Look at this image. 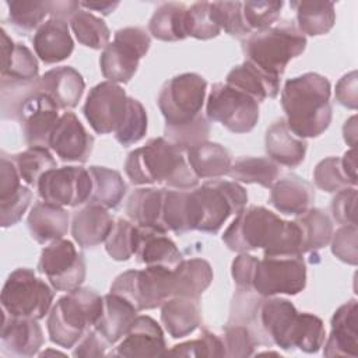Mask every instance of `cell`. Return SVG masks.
Instances as JSON below:
<instances>
[{
    "label": "cell",
    "mask_w": 358,
    "mask_h": 358,
    "mask_svg": "<svg viewBox=\"0 0 358 358\" xmlns=\"http://www.w3.org/2000/svg\"><path fill=\"white\" fill-rule=\"evenodd\" d=\"M323 355L351 358L358 355V303L355 299L347 301L334 312Z\"/></svg>",
    "instance_id": "44dd1931"
},
{
    "label": "cell",
    "mask_w": 358,
    "mask_h": 358,
    "mask_svg": "<svg viewBox=\"0 0 358 358\" xmlns=\"http://www.w3.org/2000/svg\"><path fill=\"white\" fill-rule=\"evenodd\" d=\"M187 162L199 179H218L228 175L231 152L218 143L204 141L186 151Z\"/></svg>",
    "instance_id": "836d02e7"
},
{
    "label": "cell",
    "mask_w": 358,
    "mask_h": 358,
    "mask_svg": "<svg viewBox=\"0 0 358 358\" xmlns=\"http://www.w3.org/2000/svg\"><path fill=\"white\" fill-rule=\"evenodd\" d=\"M41 92L49 95L59 109H71L78 105L85 83L83 76L70 66L50 69L39 77Z\"/></svg>",
    "instance_id": "d4e9b609"
},
{
    "label": "cell",
    "mask_w": 358,
    "mask_h": 358,
    "mask_svg": "<svg viewBox=\"0 0 358 358\" xmlns=\"http://www.w3.org/2000/svg\"><path fill=\"white\" fill-rule=\"evenodd\" d=\"M138 310L123 296L109 292L103 295V306L94 329L110 344L117 343L133 324Z\"/></svg>",
    "instance_id": "4316f807"
},
{
    "label": "cell",
    "mask_w": 358,
    "mask_h": 358,
    "mask_svg": "<svg viewBox=\"0 0 358 358\" xmlns=\"http://www.w3.org/2000/svg\"><path fill=\"white\" fill-rule=\"evenodd\" d=\"M41 91L39 77L28 81H8L0 80L1 94V117L17 119V113L22 102L32 94Z\"/></svg>",
    "instance_id": "7dc6e473"
},
{
    "label": "cell",
    "mask_w": 358,
    "mask_h": 358,
    "mask_svg": "<svg viewBox=\"0 0 358 358\" xmlns=\"http://www.w3.org/2000/svg\"><path fill=\"white\" fill-rule=\"evenodd\" d=\"M70 27L77 41L91 49H105L109 43L110 31L105 21L91 11L78 10L70 20Z\"/></svg>",
    "instance_id": "b9f144b4"
},
{
    "label": "cell",
    "mask_w": 358,
    "mask_h": 358,
    "mask_svg": "<svg viewBox=\"0 0 358 358\" xmlns=\"http://www.w3.org/2000/svg\"><path fill=\"white\" fill-rule=\"evenodd\" d=\"M129 96L115 83L102 81L87 95L83 112L92 130L98 134L115 133L126 119Z\"/></svg>",
    "instance_id": "2e32d148"
},
{
    "label": "cell",
    "mask_w": 358,
    "mask_h": 358,
    "mask_svg": "<svg viewBox=\"0 0 358 358\" xmlns=\"http://www.w3.org/2000/svg\"><path fill=\"white\" fill-rule=\"evenodd\" d=\"M187 36L207 41L220 35L221 28L214 20L210 1H197L187 7Z\"/></svg>",
    "instance_id": "f907efd6"
},
{
    "label": "cell",
    "mask_w": 358,
    "mask_h": 358,
    "mask_svg": "<svg viewBox=\"0 0 358 358\" xmlns=\"http://www.w3.org/2000/svg\"><path fill=\"white\" fill-rule=\"evenodd\" d=\"M315 185L327 193H337L345 187H355L357 185L345 173L341 158L327 157L322 159L313 171Z\"/></svg>",
    "instance_id": "c3c4849f"
},
{
    "label": "cell",
    "mask_w": 358,
    "mask_h": 358,
    "mask_svg": "<svg viewBox=\"0 0 358 358\" xmlns=\"http://www.w3.org/2000/svg\"><path fill=\"white\" fill-rule=\"evenodd\" d=\"M92 179V193L87 204H98L108 210L119 207L127 192L122 175L105 166L92 165L88 168Z\"/></svg>",
    "instance_id": "8d00e7d4"
},
{
    "label": "cell",
    "mask_w": 358,
    "mask_h": 358,
    "mask_svg": "<svg viewBox=\"0 0 358 358\" xmlns=\"http://www.w3.org/2000/svg\"><path fill=\"white\" fill-rule=\"evenodd\" d=\"M140 234V227L133 221L119 218L105 241L106 253L116 262L129 260L137 252Z\"/></svg>",
    "instance_id": "7bdbcfd3"
},
{
    "label": "cell",
    "mask_w": 358,
    "mask_h": 358,
    "mask_svg": "<svg viewBox=\"0 0 358 358\" xmlns=\"http://www.w3.org/2000/svg\"><path fill=\"white\" fill-rule=\"evenodd\" d=\"M282 1H243L242 17L249 34L263 31L278 20Z\"/></svg>",
    "instance_id": "816d5d0a"
},
{
    "label": "cell",
    "mask_w": 358,
    "mask_h": 358,
    "mask_svg": "<svg viewBox=\"0 0 358 358\" xmlns=\"http://www.w3.org/2000/svg\"><path fill=\"white\" fill-rule=\"evenodd\" d=\"M355 122H357V116H351L343 127L344 140H345V143H348V145H351V148L355 147V140H357V123Z\"/></svg>",
    "instance_id": "03108f58"
},
{
    "label": "cell",
    "mask_w": 358,
    "mask_h": 358,
    "mask_svg": "<svg viewBox=\"0 0 358 358\" xmlns=\"http://www.w3.org/2000/svg\"><path fill=\"white\" fill-rule=\"evenodd\" d=\"M94 137L73 112H64L50 136L49 148L66 162H85L92 151Z\"/></svg>",
    "instance_id": "ac0fdd59"
},
{
    "label": "cell",
    "mask_w": 358,
    "mask_h": 358,
    "mask_svg": "<svg viewBox=\"0 0 358 358\" xmlns=\"http://www.w3.org/2000/svg\"><path fill=\"white\" fill-rule=\"evenodd\" d=\"M301 232L302 253L319 250L330 243L333 235V222L320 208H309L295 218Z\"/></svg>",
    "instance_id": "f35d334b"
},
{
    "label": "cell",
    "mask_w": 358,
    "mask_h": 358,
    "mask_svg": "<svg viewBox=\"0 0 358 358\" xmlns=\"http://www.w3.org/2000/svg\"><path fill=\"white\" fill-rule=\"evenodd\" d=\"M164 133L168 141L186 152L189 148L207 141L210 136V123L207 117L200 113L193 120L183 124H165Z\"/></svg>",
    "instance_id": "bcb514c9"
},
{
    "label": "cell",
    "mask_w": 358,
    "mask_h": 358,
    "mask_svg": "<svg viewBox=\"0 0 358 358\" xmlns=\"http://www.w3.org/2000/svg\"><path fill=\"white\" fill-rule=\"evenodd\" d=\"M147 133V112L141 102L129 96V109L124 122L113 133L119 144L127 147L138 143Z\"/></svg>",
    "instance_id": "f5cc1de1"
},
{
    "label": "cell",
    "mask_w": 358,
    "mask_h": 358,
    "mask_svg": "<svg viewBox=\"0 0 358 358\" xmlns=\"http://www.w3.org/2000/svg\"><path fill=\"white\" fill-rule=\"evenodd\" d=\"M36 190L45 203L77 207L88 203L92 193V179L90 171L83 166H56L41 176Z\"/></svg>",
    "instance_id": "9a60e30c"
},
{
    "label": "cell",
    "mask_w": 358,
    "mask_h": 358,
    "mask_svg": "<svg viewBox=\"0 0 358 358\" xmlns=\"http://www.w3.org/2000/svg\"><path fill=\"white\" fill-rule=\"evenodd\" d=\"M124 172L133 185H165L171 189H193L199 178L192 171L186 152L165 137H154L129 152Z\"/></svg>",
    "instance_id": "277c9868"
},
{
    "label": "cell",
    "mask_w": 358,
    "mask_h": 358,
    "mask_svg": "<svg viewBox=\"0 0 358 358\" xmlns=\"http://www.w3.org/2000/svg\"><path fill=\"white\" fill-rule=\"evenodd\" d=\"M115 225L108 208L87 204L73 214L71 235L81 248H95L106 241Z\"/></svg>",
    "instance_id": "cb8c5ba5"
},
{
    "label": "cell",
    "mask_w": 358,
    "mask_h": 358,
    "mask_svg": "<svg viewBox=\"0 0 358 358\" xmlns=\"http://www.w3.org/2000/svg\"><path fill=\"white\" fill-rule=\"evenodd\" d=\"M173 296L200 298L213 281L211 264L200 257L182 260L173 270Z\"/></svg>",
    "instance_id": "e575fe53"
},
{
    "label": "cell",
    "mask_w": 358,
    "mask_h": 358,
    "mask_svg": "<svg viewBox=\"0 0 358 358\" xmlns=\"http://www.w3.org/2000/svg\"><path fill=\"white\" fill-rule=\"evenodd\" d=\"M227 323L246 326L257 345H277L281 350L295 348L317 352L326 340L320 317L298 312L285 298L262 296L255 291L236 288Z\"/></svg>",
    "instance_id": "6da1fadb"
},
{
    "label": "cell",
    "mask_w": 358,
    "mask_h": 358,
    "mask_svg": "<svg viewBox=\"0 0 358 358\" xmlns=\"http://www.w3.org/2000/svg\"><path fill=\"white\" fill-rule=\"evenodd\" d=\"M187 192L189 189H165L162 220L168 232L172 231L178 235H182L192 231L189 220Z\"/></svg>",
    "instance_id": "f6af8a7d"
},
{
    "label": "cell",
    "mask_w": 358,
    "mask_h": 358,
    "mask_svg": "<svg viewBox=\"0 0 358 358\" xmlns=\"http://www.w3.org/2000/svg\"><path fill=\"white\" fill-rule=\"evenodd\" d=\"M32 45L35 55L46 64L66 60L74 50L69 22L50 17L35 31Z\"/></svg>",
    "instance_id": "7402d4cb"
},
{
    "label": "cell",
    "mask_w": 358,
    "mask_h": 358,
    "mask_svg": "<svg viewBox=\"0 0 358 358\" xmlns=\"http://www.w3.org/2000/svg\"><path fill=\"white\" fill-rule=\"evenodd\" d=\"M53 287L36 277L31 268L11 271L1 289V308L10 316L39 320L49 313L55 298Z\"/></svg>",
    "instance_id": "ba28073f"
},
{
    "label": "cell",
    "mask_w": 358,
    "mask_h": 358,
    "mask_svg": "<svg viewBox=\"0 0 358 358\" xmlns=\"http://www.w3.org/2000/svg\"><path fill=\"white\" fill-rule=\"evenodd\" d=\"M11 159L21 180L28 186L35 187L45 172L57 166L56 159L46 147H28L22 152L11 155Z\"/></svg>",
    "instance_id": "60d3db41"
},
{
    "label": "cell",
    "mask_w": 358,
    "mask_h": 358,
    "mask_svg": "<svg viewBox=\"0 0 358 358\" xmlns=\"http://www.w3.org/2000/svg\"><path fill=\"white\" fill-rule=\"evenodd\" d=\"M140 242L134 255L138 263L173 270L183 260L180 250L165 232L143 227H140Z\"/></svg>",
    "instance_id": "1f68e13d"
},
{
    "label": "cell",
    "mask_w": 358,
    "mask_h": 358,
    "mask_svg": "<svg viewBox=\"0 0 358 358\" xmlns=\"http://www.w3.org/2000/svg\"><path fill=\"white\" fill-rule=\"evenodd\" d=\"M306 48V36L292 21L274 24L242 41L246 60L281 78L287 64Z\"/></svg>",
    "instance_id": "52a82bcc"
},
{
    "label": "cell",
    "mask_w": 358,
    "mask_h": 358,
    "mask_svg": "<svg viewBox=\"0 0 358 358\" xmlns=\"http://www.w3.org/2000/svg\"><path fill=\"white\" fill-rule=\"evenodd\" d=\"M331 87L317 73H305L285 81L281 91V106L289 130L301 137H319L331 122Z\"/></svg>",
    "instance_id": "3957f363"
},
{
    "label": "cell",
    "mask_w": 358,
    "mask_h": 358,
    "mask_svg": "<svg viewBox=\"0 0 358 358\" xmlns=\"http://www.w3.org/2000/svg\"><path fill=\"white\" fill-rule=\"evenodd\" d=\"M207 119L232 133H249L259 120V102L225 83H215L207 99Z\"/></svg>",
    "instance_id": "4fadbf2b"
},
{
    "label": "cell",
    "mask_w": 358,
    "mask_h": 358,
    "mask_svg": "<svg viewBox=\"0 0 358 358\" xmlns=\"http://www.w3.org/2000/svg\"><path fill=\"white\" fill-rule=\"evenodd\" d=\"M161 322L172 338H182L192 334L201 323L199 298H168L161 305Z\"/></svg>",
    "instance_id": "83f0119b"
},
{
    "label": "cell",
    "mask_w": 358,
    "mask_h": 358,
    "mask_svg": "<svg viewBox=\"0 0 358 358\" xmlns=\"http://www.w3.org/2000/svg\"><path fill=\"white\" fill-rule=\"evenodd\" d=\"M109 292L126 298L138 312L155 309L173 296V274L159 266L127 270L113 280Z\"/></svg>",
    "instance_id": "9c48e42d"
},
{
    "label": "cell",
    "mask_w": 358,
    "mask_h": 358,
    "mask_svg": "<svg viewBox=\"0 0 358 358\" xmlns=\"http://www.w3.org/2000/svg\"><path fill=\"white\" fill-rule=\"evenodd\" d=\"M355 201H357V189L355 187H345V189L337 192L331 200L333 218L341 225L357 224Z\"/></svg>",
    "instance_id": "680465c9"
},
{
    "label": "cell",
    "mask_w": 358,
    "mask_h": 358,
    "mask_svg": "<svg viewBox=\"0 0 358 358\" xmlns=\"http://www.w3.org/2000/svg\"><path fill=\"white\" fill-rule=\"evenodd\" d=\"M280 80L274 77L249 60L235 66L225 78V84L238 88L257 102H263L267 98H275L280 92Z\"/></svg>",
    "instance_id": "4dcf8cb0"
},
{
    "label": "cell",
    "mask_w": 358,
    "mask_h": 358,
    "mask_svg": "<svg viewBox=\"0 0 358 358\" xmlns=\"http://www.w3.org/2000/svg\"><path fill=\"white\" fill-rule=\"evenodd\" d=\"M166 341L161 326L147 315H137L124 338L109 357H162Z\"/></svg>",
    "instance_id": "d6986e66"
},
{
    "label": "cell",
    "mask_w": 358,
    "mask_h": 358,
    "mask_svg": "<svg viewBox=\"0 0 358 358\" xmlns=\"http://www.w3.org/2000/svg\"><path fill=\"white\" fill-rule=\"evenodd\" d=\"M48 354H52V355H64L63 352H59V351H50V350H49V351H45V352H41L39 355H41V357H43V355H48Z\"/></svg>",
    "instance_id": "003e7915"
},
{
    "label": "cell",
    "mask_w": 358,
    "mask_h": 358,
    "mask_svg": "<svg viewBox=\"0 0 358 358\" xmlns=\"http://www.w3.org/2000/svg\"><path fill=\"white\" fill-rule=\"evenodd\" d=\"M222 343L225 348V357L245 358L253 355L257 343L246 326L227 323L224 327Z\"/></svg>",
    "instance_id": "11a10c76"
},
{
    "label": "cell",
    "mask_w": 358,
    "mask_h": 358,
    "mask_svg": "<svg viewBox=\"0 0 358 358\" xmlns=\"http://www.w3.org/2000/svg\"><path fill=\"white\" fill-rule=\"evenodd\" d=\"M151 38L140 27H126L115 32L113 42L102 50L99 66L102 76L115 84L129 83L137 71L138 62L148 52Z\"/></svg>",
    "instance_id": "30bf717a"
},
{
    "label": "cell",
    "mask_w": 358,
    "mask_h": 358,
    "mask_svg": "<svg viewBox=\"0 0 358 358\" xmlns=\"http://www.w3.org/2000/svg\"><path fill=\"white\" fill-rule=\"evenodd\" d=\"M256 262H257V257L253 255H248V253H239L234 259L231 273H232V278L236 284V288L250 291V284H252V277H253Z\"/></svg>",
    "instance_id": "94428289"
},
{
    "label": "cell",
    "mask_w": 358,
    "mask_h": 358,
    "mask_svg": "<svg viewBox=\"0 0 358 358\" xmlns=\"http://www.w3.org/2000/svg\"><path fill=\"white\" fill-rule=\"evenodd\" d=\"M211 11L218 27L231 36L246 39L250 35L243 22L241 1H214Z\"/></svg>",
    "instance_id": "db71d44e"
},
{
    "label": "cell",
    "mask_w": 358,
    "mask_h": 358,
    "mask_svg": "<svg viewBox=\"0 0 358 358\" xmlns=\"http://www.w3.org/2000/svg\"><path fill=\"white\" fill-rule=\"evenodd\" d=\"M1 32V78L8 81H28L38 78V60L22 43H15L6 32Z\"/></svg>",
    "instance_id": "d6a6232c"
},
{
    "label": "cell",
    "mask_w": 358,
    "mask_h": 358,
    "mask_svg": "<svg viewBox=\"0 0 358 358\" xmlns=\"http://www.w3.org/2000/svg\"><path fill=\"white\" fill-rule=\"evenodd\" d=\"M165 189L140 187L136 189L127 199L126 214L130 221L143 228H151L168 234L162 213H164Z\"/></svg>",
    "instance_id": "f1b7e54d"
},
{
    "label": "cell",
    "mask_w": 358,
    "mask_h": 358,
    "mask_svg": "<svg viewBox=\"0 0 358 358\" xmlns=\"http://www.w3.org/2000/svg\"><path fill=\"white\" fill-rule=\"evenodd\" d=\"M306 287V264L298 256H264L257 259L250 291L262 296L296 295Z\"/></svg>",
    "instance_id": "7c38bea8"
},
{
    "label": "cell",
    "mask_w": 358,
    "mask_h": 358,
    "mask_svg": "<svg viewBox=\"0 0 358 358\" xmlns=\"http://www.w3.org/2000/svg\"><path fill=\"white\" fill-rule=\"evenodd\" d=\"M59 117V106L55 101L38 91L22 102L15 120L20 122L24 140L29 147L49 148L50 136Z\"/></svg>",
    "instance_id": "e0dca14e"
},
{
    "label": "cell",
    "mask_w": 358,
    "mask_h": 358,
    "mask_svg": "<svg viewBox=\"0 0 358 358\" xmlns=\"http://www.w3.org/2000/svg\"><path fill=\"white\" fill-rule=\"evenodd\" d=\"M27 225L38 243H50L64 238L70 225V215L64 207L38 201L29 211Z\"/></svg>",
    "instance_id": "f546056e"
},
{
    "label": "cell",
    "mask_w": 358,
    "mask_h": 358,
    "mask_svg": "<svg viewBox=\"0 0 358 358\" xmlns=\"http://www.w3.org/2000/svg\"><path fill=\"white\" fill-rule=\"evenodd\" d=\"M165 355L173 357H225L222 337L204 329L196 340L185 341L166 350Z\"/></svg>",
    "instance_id": "681fc988"
},
{
    "label": "cell",
    "mask_w": 358,
    "mask_h": 358,
    "mask_svg": "<svg viewBox=\"0 0 358 358\" xmlns=\"http://www.w3.org/2000/svg\"><path fill=\"white\" fill-rule=\"evenodd\" d=\"M270 190V204L287 215L303 214L315 200L313 186L295 173L278 178Z\"/></svg>",
    "instance_id": "603a6c76"
},
{
    "label": "cell",
    "mask_w": 358,
    "mask_h": 358,
    "mask_svg": "<svg viewBox=\"0 0 358 358\" xmlns=\"http://www.w3.org/2000/svg\"><path fill=\"white\" fill-rule=\"evenodd\" d=\"M357 234V224L343 225L336 232H333L330 239L331 253L338 260L351 266H355L358 260Z\"/></svg>",
    "instance_id": "6f0895ef"
},
{
    "label": "cell",
    "mask_w": 358,
    "mask_h": 358,
    "mask_svg": "<svg viewBox=\"0 0 358 358\" xmlns=\"http://www.w3.org/2000/svg\"><path fill=\"white\" fill-rule=\"evenodd\" d=\"M206 92L207 81L197 73H183L165 81L157 99L165 124H183L199 116Z\"/></svg>",
    "instance_id": "8fae6325"
},
{
    "label": "cell",
    "mask_w": 358,
    "mask_h": 358,
    "mask_svg": "<svg viewBox=\"0 0 358 358\" xmlns=\"http://www.w3.org/2000/svg\"><path fill=\"white\" fill-rule=\"evenodd\" d=\"M45 343L38 320L15 317L3 312L0 333L1 352L8 357H34Z\"/></svg>",
    "instance_id": "ffe728a7"
},
{
    "label": "cell",
    "mask_w": 358,
    "mask_h": 358,
    "mask_svg": "<svg viewBox=\"0 0 358 358\" xmlns=\"http://www.w3.org/2000/svg\"><path fill=\"white\" fill-rule=\"evenodd\" d=\"M32 200V192L28 186H21L13 194L0 199V224L3 228L15 225L27 211Z\"/></svg>",
    "instance_id": "9f6ffc18"
},
{
    "label": "cell",
    "mask_w": 358,
    "mask_h": 358,
    "mask_svg": "<svg viewBox=\"0 0 358 358\" xmlns=\"http://www.w3.org/2000/svg\"><path fill=\"white\" fill-rule=\"evenodd\" d=\"M336 99L340 105L355 110L358 103L357 92V71H350L344 74L336 85Z\"/></svg>",
    "instance_id": "6125c7cd"
},
{
    "label": "cell",
    "mask_w": 358,
    "mask_h": 358,
    "mask_svg": "<svg viewBox=\"0 0 358 358\" xmlns=\"http://www.w3.org/2000/svg\"><path fill=\"white\" fill-rule=\"evenodd\" d=\"M228 176L235 182L257 183L270 189L280 178V166L268 157H241L232 162Z\"/></svg>",
    "instance_id": "ab89813d"
},
{
    "label": "cell",
    "mask_w": 358,
    "mask_h": 358,
    "mask_svg": "<svg viewBox=\"0 0 358 358\" xmlns=\"http://www.w3.org/2000/svg\"><path fill=\"white\" fill-rule=\"evenodd\" d=\"M264 147L268 158L275 164L295 168L303 162L308 143L289 130L285 119H278L267 129Z\"/></svg>",
    "instance_id": "484cf974"
},
{
    "label": "cell",
    "mask_w": 358,
    "mask_h": 358,
    "mask_svg": "<svg viewBox=\"0 0 358 358\" xmlns=\"http://www.w3.org/2000/svg\"><path fill=\"white\" fill-rule=\"evenodd\" d=\"M248 203V193L235 180L210 179L189 189V213L192 231L217 234L225 221L241 213Z\"/></svg>",
    "instance_id": "8992f818"
},
{
    "label": "cell",
    "mask_w": 358,
    "mask_h": 358,
    "mask_svg": "<svg viewBox=\"0 0 358 358\" xmlns=\"http://www.w3.org/2000/svg\"><path fill=\"white\" fill-rule=\"evenodd\" d=\"M38 271L43 274L56 291H73L85 280L87 266L81 252L69 239H57L41 252Z\"/></svg>",
    "instance_id": "5bb4252c"
},
{
    "label": "cell",
    "mask_w": 358,
    "mask_h": 358,
    "mask_svg": "<svg viewBox=\"0 0 358 358\" xmlns=\"http://www.w3.org/2000/svg\"><path fill=\"white\" fill-rule=\"evenodd\" d=\"M6 4L11 24L24 32L38 29L52 10L50 0H13L6 1Z\"/></svg>",
    "instance_id": "ee69618b"
},
{
    "label": "cell",
    "mask_w": 358,
    "mask_h": 358,
    "mask_svg": "<svg viewBox=\"0 0 358 358\" xmlns=\"http://www.w3.org/2000/svg\"><path fill=\"white\" fill-rule=\"evenodd\" d=\"M109 347L110 344L92 327L74 345L73 357H78V358L103 357L106 355V350Z\"/></svg>",
    "instance_id": "91938a15"
},
{
    "label": "cell",
    "mask_w": 358,
    "mask_h": 358,
    "mask_svg": "<svg viewBox=\"0 0 358 358\" xmlns=\"http://www.w3.org/2000/svg\"><path fill=\"white\" fill-rule=\"evenodd\" d=\"M83 8H85L87 11L88 10H92V11H96L102 15H109L117 6H119V1H101V3H80Z\"/></svg>",
    "instance_id": "e7e4bbea"
},
{
    "label": "cell",
    "mask_w": 358,
    "mask_h": 358,
    "mask_svg": "<svg viewBox=\"0 0 358 358\" xmlns=\"http://www.w3.org/2000/svg\"><path fill=\"white\" fill-rule=\"evenodd\" d=\"M103 296L96 291L78 287L59 298L48 313V333L52 343L74 348L81 337L95 326L101 316Z\"/></svg>",
    "instance_id": "5b68a950"
},
{
    "label": "cell",
    "mask_w": 358,
    "mask_h": 358,
    "mask_svg": "<svg viewBox=\"0 0 358 358\" xmlns=\"http://www.w3.org/2000/svg\"><path fill=\"white\" fill-rule=\"evenodd\" d=\"M224 243L238 253L263 249L264 256H298L301 232L295 221H284L262 206L245 207L224 231Z\"/></svg>",
    "instance_id": "7a4b0ae2"
},
{
    "label": "cell",
    "mask_w": 358,
    "mask_h": 358,
    "mask_svg": "<svg viewBox=\"0 0 358 358\" xmlns=\"http://www.w3.org/2000/svg\"><path fill=\"white\" fill-rule=\"evenodd\" d=\"M289 6L296 13L299 31L305 35L319 36L327 34L336 22L334 4L330 1H291Z\"/></svg>",
    "instance_id": "74e56055"
},
{
    "label": "cell",
    "mask_w": 358,
    "mask_h": 358,
    "mask_svg": "<svg viewBox=\"0 0 358 358\" xmlns=\"http://www.w3.org/2000/svg\"><path fill=\"white\" fill-rule=\"evenodd\" d=\"M341 164H343V168H344L345 173L348 175V178L357 185V152H355L354 147L344 152V155L341 158Z\"/></svg>",
    "instance_id": "be15d7a7"
},
{
    "label": "cell",
    "mask_w": 358,
    "mask_h": 358,
    "mask_svg": "<svg viewBox=\"0 0 358 358\" xmlns=\"http://www.w3.org/2000/svg\"><path fill=\"white\" fill-rule=\"evenodd\" d=\"M186 17L187 7L183 3H162L152 13L148 22V31L158 41H183L187 38Z\"/></svg>",
    "instance_id": "d590c367"
}]
</instances>
